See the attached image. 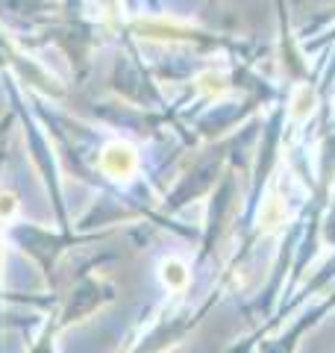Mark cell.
Wrapping results in <instances>:
<instances>
[{"label": "cell", "instance_id": "cell-3", "mask_svg": "<svg viewBox=\"0 0 335 353\" xmlns=\"http://www.w3.org/2000/svg\"><path fill=\"white\" fill-rule=\"evenodd\" d=\"M12 209H15V201H12V197H3V194H0V212H12Z\"/></svg>", "mask_w": 335, "mask_h": 353}, {"label": "cell", "instance_id": "cell-2", "mask_svg": "<svg viewBox=\"0 0 335 353\" xmlns=\"http://www.w3.org/2000/svg\"><path fill=\"white\" fill-rule=\"evenodd\" d=\"M162 280H165L168 285H183V283H185V265L176 262V259L165 262V265H162Z\"/></svg>", "mask_w": 335, "mask_h": 353}, {"label": "cell", "instance_id": "cell-1", "mask_svg": "<svg viewBox=\"0 0 335 353\" xmlns=\"http://www.w3.org/2000/svg\"><path fill=\"white\" fill-rule=\"evenodd\" d=\"M103 162H106V168L112 174H130L132 168H136V153H132L127 145H112L106 150Z\"/></svg>", "mask_w": 335, "mask_h": 353}]
</instances>
